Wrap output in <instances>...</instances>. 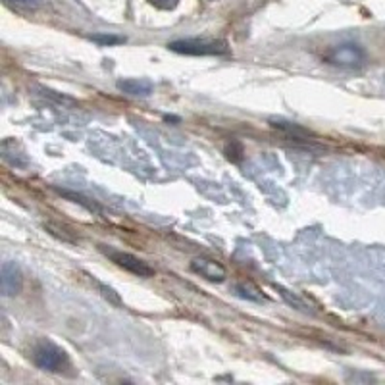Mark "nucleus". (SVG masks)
Returning <instances> with one entry per match:
<instances>
[{"label":"nucleus","instance_id":"14","mask_svg":"<svg viewBox=\"0 0 385 385\" xmlns=\"http://www.w3.org/2000/svg\"><path fill=\"white\" fill-rule=\"evenodd\" d=\"M8 4H14V6L23 8V10H37L41 4V0H6Z\"/></svg>","mask_w":385,"mask_h":385},{"label":"nucleus","instance_id":"7","mask_svg":"<svg viewBox=\"0 0 385 385\" xmlns=\"http://www.w3.org/2000/svg\"><path fill=\"white\" fill-rule=\"evenodd\" d=\"M120 91L127 93V95H133V97H149L154 85L150 83L149 79H122L118 81Z\"/></svg>","mask_w":385,"mask_h":385},{"label":"nucleus","instance_id":"10","mask_svg":"<svg viewBox=\"0 0 385 385\" xmlns=\"http://www.w3.org/2000/svg\"><path fill=\"white\" fill-rule=\"evenodd\" d=\"M272 125L281 131H288V133H291L295 139L300 137V135H310V131L308 130H305V127H300V125H297V124H289V122H278V120H274Z\"/></svg>","mask_w":385,"mask_h":385},{"label":"nucleus","instance_id":"13","mask_svg":"<svg viewBox=\"0 0 385 385\" xmlns=\"http://www.w3.org/2000/svg\"><path fill=\"white\" fill-rule=\"evenodd\" d=\"M91 39L98 45H120L124 43V37H116V35H91Z\"/></svg>","mask_w":385,"mask_h":385},{"label":"nucleus","instance_id":"4","mask_svg":"<svg viewBox=\"0 0 385 385\" xmlns=\"http://www.w3.org/2000/svg\"><path fill=\"white\" fill-rule=\"evenodd\" d=\"M100 250L105 253L112 262H116L120 268H124L131 274L139 275V278H152L154 275V268L149 266L147 262L137 258V256L130 255V253H122V250H112V248L100 247Z\"/></svg>","mask_w":385,"mask_h":385},{"label":"nucleus","instance_id":"6","mask_svg":"<svg viewBox=\"0 0 385 385\" xmlns=\"http://www.w3.org/2000/svg\"><path fill=\"white\" fill-rule=\"evenodd\" d=\"M191 270L209 281L226 280V268L220 262L210 260V258H196V260L191 262Z\"/></svg>","mask_w":385,"mask_h":385},{"label":"nucleus","instance_id":"15","mask_svg":"<svg viewBox=\"0 0 385 385\" xmlns=\"http://www.w3.org/2000/svg\"><path fill=\"white\" fill-rule=\"evenodd\" d=\"M149 2L158 10H174L179 4V0H149Z\"/></svg>","mask_w":385,"mask_h":385},{"label":"nucleus","instance_id":"11","mask_svg":"<svg viewBox=\"0 0 385 385\" xmlns=\"http://www.w3.org/2000/svg\"><path fill=\"white\" fill-rule=\"evenodd\" d=\"M281 291V297H283V299L288 300L289 305H291V307L293 308H299V310H302V312H310V307H308L307 302H305V300L302 299H299V297H295L293 293H289V291H285V289H281V288H278Z\"/></svg>","mask_w":385,"mask_h":385},{"label":"nucleus","instance_id":"8","mask_svg":"<svg viewBox=\"0 0 385 385\" xmlns=\"http://www.w3.org/2000/svg\"><path fill=\"white\" fill-rule=\"evenodd\" d=\"M237 293L241 295L243 299L248 300H256V302H262V300H266V297L262 295V291L258 288H255L253 283H239L237 285Z\"/></svg>","mask_w":385,"mask_h":385},{"label":"nucleus","instance_id":"2","mask_svg":"<svg viewBox=\"0 0 385 385\" xmlns=\"http://www.w3.org/2000/svg\"><path fill=\"white\" fill-rule=\"evenodd\" d=\"M170 51L189 56H223L229 54V46L220 39H181L168 45Z\"/></svg>","mask_w":385,"mask_h":385},{"label":"nucleus","instance_id":"1","mask_svg":"<svg viewBox=\"0 0 385 385\" xmlns=\"http://www.w3.org/2000/svg\"><path fill=\"white\" fill-rule=\"evenodd\" d=\"M33 362L41 370H46V372H64L65 368H70V359L65 354L64 349H60L56 343L53 341H41L35 345L31 354Z\"/></svg>","mask_w":385,"mask_h":385},{"label":"nucleus","instance_id":"9","mask_svg":"<svg viewBox=\"0 0 385 385\" xmlns=\"http://www.w3.org/2000/svg\"><path fill=\"white\" fill-rule=\"evenodd\" d=\"M41 91V95L45 98H51L54 102H58V105H75V98L68 97V95H62V93H56L53 89H46V87H37Z\"/></svg>","mask_w":385,"mask_h":385},{"label":"nucleus","instance_id":"5","mask_svg":"<svg viewBox=\"0 0 385 385\" xmlns=\"http://www.w3.org/2000/svg\"><path fill=\"white\" fill-rule=\"evenodd\" d=\"M0 288L4 297H16L23 288V274L16 262H4L0 272Z\"/></svg>","mask_w":385,"mask_h":385},{"label":"nucleus","instance_id":"3","mask_svg":"<svg viewBox=\"0 0 385 385\" xmlns=\"http://www.w3.org/2000/svg\"><path fill=\"white\" fill-rule=\"evenodd\" d=\"M324 62L337 65V68L354 70V68H362L366 64V53L362 46L354 45V43H345V45L332 46L324 54Z\"/></svg>","mask_w":385,"mask_h":385},{"label":"nucleus","instance_id":"12","mask_svg":"<svg viewBox=\"0 0 385 385\" xmlns=\"http://www.w3.org/2000/svg\"><path fill=\"white\" fill-rule=\"evenodd\" d=\"M93 281H95V283H97V288L102 291V297H105V299H108L110 302H114V305H118V307L122 305V299H120V295L116 293L114 289L106 288L105 283H100V281H97V280H93Z\"/></svg>","mask_w":385,"mask_h":385}]
</instances>
